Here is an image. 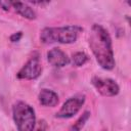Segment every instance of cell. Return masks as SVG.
I'll return each instance as SVG.
<instances>
[{"instance_id": "52a82bcc", "label": "cell", "mask_w": 131, "mask_h": 131, "mask_svg": "<svg viewBox=\"0 0 131 131\" xmlns=\"http://www.w3.org/2000/svg\"><path fill=\"white\" fill-rule=\"evenodd\" d=\"M46 57H47V61L53 68H57V69L63 68L71 62V59L68 56V54L58 47H54L49 51H47Z\"/></svg>"}, {"instance_id": "3957f363", "label": "cell", "mask_w": 131, "mask_h": 131, "mask_svg": "<svg viewBox=\"0 0 131 131\" xmlns=\"http://www.w3.org/2000/svg\"><path fill=\"white\" fill-rule=\"evenodd\" d=\"M12 119L17 131H34L36 113L32 105L25 101H17L12 105Z\"/></svg>"}, {"instance_id": "6da1fadb", "label": "cell", "mask_w": 131, "mask_h": 131, "mask_svg": "<svg viewBox=\"0 0 131 131\" xmlns=\"http://www.w3.org/2000/svg\"><path fill=\"white\" fill-rule=\"evenodd\" d=\"M88 44L96 62L101 69L112 71L116 67L113 41L108 31L103 26L94 24L91 27Z\"/></svg>"}, {"instance_id": "9a60e30c", "label": "cell", "mask_w": 131, "mask_h": 131, "mask_svg": "<svg viewBox=\"0 0 131 131\" xmlns=\"http://www.w3.org/2000/svg\"><path fill=\"white\" fill-rule=\"evenodd\" d=\"M100 131H107L106 129H102V130H100Z\"/></svg>"}, {"instance_id": "277c9868", "label": "cell", "mask_w": 131, "mask_h": 131, "mask_svg": "<svg viewBox=\"0 0 131 131\" xmlns=\"http://www.w3.org/2000/svg\"><path fill=\"white\" fill-rule=\"evenodd\" d=\"M86 101V95L84 93H78L70 98H68L60 108L55 113V118L57 119H71L75 117L83 107Z\"/></svg>"}, {"instance_id": "7a4b0ae2", "label": "cell", "mask_w": 131, "mask_h": 131, "mask_svg": "<svg viewBox=\"0 0 131 131\" xmlns=\"http://www.w3.org/2000/svg\"><path fill=\"white\" fill-rule=\"evenodd\" d=\"M82 32L83 28L78 25L46 27L40 32V41L43 44H73L78 40Z\"/></svg>"}, {"instance_id": "4fadbf2b", "label": "cell", "mask_w": 131, "mask_h": 131, "mask_svg": "<svg viewBox=\"0 0 131 131\" xmlns=\"http://www.w3.org/2000/svg\"><path fill=\"white\" fill-rule=\"evenodd\" d=\"M0 8L5 10V11H8L10 8H11V1H3V0H0Z\"/></svg>"}, {"instance_id": "5bb4252c", "label": "cell", "mask_w": 131, "mask_h": 131, "mask_svg": "<svg viewBox=\"0 0 131 131\" xmlns=\"http://www.w3.org/2000/svg\"><path fill=\"white\" fill-rule=\"evenodd\" d=\"M37 131H45L44 129H39V130H37Z\"/></svg>"}, {"instance_id": "7c38bea8", "label": "cell", "mask_w": 131, "mask_h": 131, "mask_svg": "<svg viewBox=\"0 0 131 131\" xmlns=\"http://www.w3.org/2000/svg\"><path fill=\"white\" fill-rule=\"evenodd\" d=\"M21 38H23V32H20V31L15 32V33H13L9 36V40H10L11 43H16V42L20 41Z\"/></svg>"}, {"instance_id": "ba28073f", "label": "cell", "mask_w": 131, "mask_h": 131, "mask_svg": "<svg viewBox=\"0 0 131 131\" xmlns=\"http://www.w3.org/2000/svg\"><path fill=\"white\" fill-rule=\"evenodd\" d=\"M38 101L43 106L54 107L59 102V96L55 91L51 89L43 88L38 93Z\"/></svg>"}, {"instance_id": "30bf717a", "label": "cell", "mask_w": 131, "mask_h": 131, "mask_svg": "<svg viewBox=\"0 0 131 131\" xmlns=\"http://www.w3.org/2000/svg\"><path fill=\"white\" fill-rule=\"evenodd\" d=\"M90 116H91L90 111H84L82 115L77 119V121L71 126L70 131H81L85 127L88 120L90 119Z\"/></svg>"}, {"instance_id": "9c48e42d", "label": "cell", "mask_w": 131, "mask_h": 131, "mask_svg": "<svg viewBox=\"0 0 131 131\" xmlns=\"http://www.w3.org/2000/svg\"><path fill=\"white\" fill-rule=\"evenodd\" d=\"M11 7L15 10L17 14H19L26 19L34 20L37 18L36 11L28 3L20 2V1H11Z\"/></svg>"}, {"instance_id": "5b68a950", "label": "cell", "mask_w": 131, "mask_h": 131, "mask_svg": "<svg viewBox=\"0 0 131 131\" xmlns=\"http://www.w3.org/2000/svg\"><path fill=\"white\" fill-rule=\"evenodd\" d=\"M43 68L38 53L33 54L27 62L16 73V78L19 80H36L42 74Z\"/></svg>"}, {"instance_id": "8fae6325", "label": "cell", "mask_w": 131, "mask_h": 131, "mask_svg": "<svg viewBox=\"0 0 131 131\" xmlns=\"http://www.w3.org/2000/svg\"><path fill=\"white\" fill-rule=\"evenodd\" d=\"M70 59L74 67L80 68V67H83L89 60V56L83 51H78V52H75Z\"/></svg>"}, {"instance_id": "8992f818", "label": "cell", "mask_w": 131, "mask_h": 131, "mask_svg": "<svg viewBox=\"0 0 131 131\" xmlns=\"http://www.w3.org/2000/svg\"><path fill=\"white\" fill-rule=\"evenodd\" d=\"M91 84L95 90L104 97H114L120 93L119 84L111 78H101L95 76L91 79Z\"/></svg>"}]
</instances>
